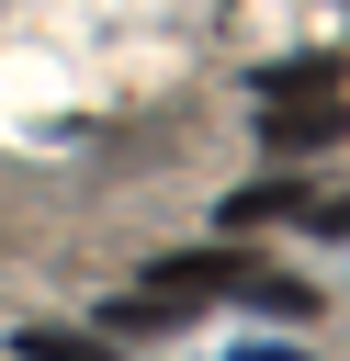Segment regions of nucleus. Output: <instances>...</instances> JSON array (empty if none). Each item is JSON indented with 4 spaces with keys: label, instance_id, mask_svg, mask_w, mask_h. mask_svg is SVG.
Masks as SVG:
<instances>
[{
    "label": "nucleus",
    "instance_id": "nucleus-1",
    "mask_svg": "<svg viewBox=\"0 0 350 361\" xmlns=\"http://www.w3.org/2000/svg\"><path fill=\"white\" fill-rule=\"evenodd\" d=\"M339 124H350V113H339L327 90H316V102H260V147H282V158H316Z\"/></svg>",
    "mask_w": 350,
    "mask_h": 361
},
{
    "label": "nucleus",
    "instance_id": "nucleus-2",
    "mask_svg": "<svg viewBox=\"0 0 350 361\" xmlns=\"http://www.w3.org/2000/svg\"><path fill=\"white\" fill-rule=\"evenodd\" d=\"M316 90H339V56H271L260 68V102H316Z\"/></svg>",
    "mask_w": 350,
    "mask_h": 361
},
{
    "label": "nucleus",
    "instance_id": "nucleus-3",
    "mask_svg": "<svg viewBox=\"0 0 350 361\" xmlns=\"http://www.w3.org/2000/svg\"><path fill=\"white\" fill-rule=\"evenodd\" d=\"M23 361H124L113 338H79V327H23Z\"/></svg>",
    "mask_w": 350,
    "mask_h": 361
},
{
    "label": "nucleus",
    "instance_id": "nucleus-4",
    "mask_svg": "<svg viewBox=\"0 0 350 361\" xmlns=\"http://www.w3.org/2000/svg\"><path fill=\"white\" fill-rule=\"evenodd\" d=\"M316 226H327V237H350V203H316Z\"/></svg>",
    "mask_w": 350,
    "mask_h": 361
},
{
    "label": "nucleus",
    "instance_id": "nucleus-5",
    "mask_svg": "<svg viewBox=\"0 0 350 361\" xmlns=\"http://www.w3.org/2000/svg\"><path fill=\"white\" fill-rule=\"evenodd\" d=\"M237 361H294V350H237Z\"/></svg>",
    "mask_w": 350,
    "mask_h": 361
}]
</instances>
